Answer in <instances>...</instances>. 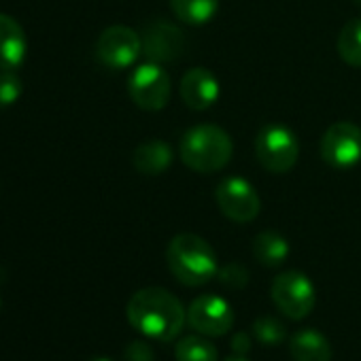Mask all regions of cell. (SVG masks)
<instances>
[{
    "mask_svg": "<svg viewBox=\"0 0 361 361\" xmlns=\"http://www.w3.org/2000/svg\"><path fill=\"white\" fill-rule=\"evenodd\" d=\"M176 361H217L219 353L217 346L202 334H190L183 336L174 346Z\"/></svg>",
    "mask_w": 361,
    "mask_h": 361,
    "instance_id": "obj_18",
    "label": "cell"
},
{
    "mask_svg": "<svg viewBox=\"0 0 361 361\" xmlns=\"http://www.w3.org/2000/svg\"><path fill=\"white\" fill-rule=\"evenodd\" d=\"M188 323L194 331L207 338H219L234 327V308L221 295L207 293L190 304Z\"/></svg>",
    "mask_w": 361,
    "mask_h": 361,
    "instance_id": "obj_10",
    "label": "cell"
},
{
    "mask_svg": "<svg viewBox=\"0 0 361 361\" xmlns=\"http://www.w3.org/2000/svg\"><path fill=\"white\" fill-rule=\"evenodd\" d=\"M28 54V39L20 22L7 13H0V68L18 71Z\"/></svg>",
    "mask_w": 361,
    "mask_h": 361,
    "instance_id": "obj_13",
    "label": "cell"
},
{
    "mask_svg": "<svg viewBox=\"0 0 361 361\" xmlns=\"http://www.w3.org/2000/svg\"><path fill=\"white\" fill-rule=\"evenodd\" d=\"M336 49L342 62H346L348 66L361 68V18L348 20L342 26L338 41H336Z\"/></svg>",
    "mask_w": 361,
    "mask_h": 361,
    "instance_id": "obj_19",
    "label": "cell"
},
{
    "mask_svg": "<svg viewBox=\"0 0 361 361\" xmlns=\"http://www.w3.org/2000/svg\"><path fill=\"white\" fill-rule=\"evenodd\" d=\"M176 20L190 26H204L219 13V0H170Z\"/></svg>",
    "mask_w": 361,
    "mask_h": 361,
    "instance_id": "obj_17",
    "label": "cell"
},
{
    "mask_svg": "<svg viewBox=\"0 0 361 361\" xmlns=\"http://www.w3.org/2000/svg\"><path fill=\"white\" fill-rule=\"evenodd\" d=\"M270 295L279 312L291 321L306 319L317 302V291L312 281L300 270H285L274 276Z\"/></svg>",
    "mask_w": 361,
    "mask_h": 361,
    "instance_id": "obj_5",
    "label": "cell"
},
{
    "mask_svg": "<svg viewBox=\"0 0 361 361\" xmlns=\"http://www.w3.org/2000/svg\"><path fill=\"white\" fill-rule=\"evenodd\" d=\"M355 3H357V5H359V7H361V0H355Z\"/></svg>",
    "mask_w": 361,
    "mask_h": 361,
    "instance_id": "obj_27",
    "label": "cell"
},
{
    "mask_svg": "<svg viewBox=\"0 0 361 361\" xmlns=\"http://www.w3.org/2000/svg\"><path fill=\"white\" fill-rule=\"evenodd\" d=\"M140 43H142V56L155 64L176 62L185 54V45H188L183 30L164 20L149 22L140 32Z\"/></svg>",
    "mask_w": 361,
    "mask_h": 361,
    "instance_id": "obj_11",
    "label": "cell"
},
{
    "mask_svg": "<svg viewBox=\"0 0 361 361\" xmlns=\"http://www.w3.org/2000/svg\"><path fill=\"white\" fill-rule=\"evenodd\" d=\"M257 161L272 174L289 172L300 155V142L293 130L283 123H266L255 136Z\"/></svg>",
    "mask_w": 361,
    "mask_h": 361,
    "instance_id": "obj_4",
    "label": "cell"
},
{
    "mask_svg": "<svg viewBox=\"0 0 361 361\" xmlns=\"http://www.w3.org/2000/svg\"><path fill=\"white\" fill-rule=\"evenodd\" d=\"M321 157L336 170L355 168L361 161V128L353 121L331 123L321 138Z\"/></svg>",
    "mask_w": 361,
    "mask_h": 361,
    "instance_id": "obj_7",
    "label": "cell"
},
{
    "mask_svg": "<svg viewBox=\"0 0 361 361\" xmlns=\"http://www.w3.org/2000/svg\"><path fill=\"white\" fill-rule=\"evenodd\" d=\"M251 334H253V338H257L262 344H268V346L281 344V342L287 338L285 325H283L276 317H272V314H262V317H257V319L253 321V325H251Z\"/></svg>",
    "mask_w": 361,
    "mask_h": 361,
    "instance_id": "obj_20",
    "label": "cell"
},
{
    "mask_svg": "<svg viewBox=\"0 0 361 361\" xmlns=\"http://www.w3.org/2000/svg\"><path fill=\"white\" fill-rule=\"evenodd\" d=\"M221 94L219 79L209 68H192L180 79V98L192 111L211 109Z\"/></svg>",
    "mask_w": 361,
    "mask_h": 361,
    "instance_id": "obj_12",
    "label": "cell"
},
{
    "mask_svg": "<svg viewBox=\"0 0 361 361\" xmlns=\"http://www.w3.org/2000/svg\"><path fill=\"white\" fill-rule=\"evenodd\" d=\"M166 262L172 276L188 287H202L219 272V259L209 240L198 234H176L166 249Z\"/></svg>",
    "mask_w": 361,
    "mask_h": 361,
    "instance_id": "obj_2",
    "label": "cell"
},
{
    "mask_svg": "<svg viewBox=\"0 0 361 361\" xmlns=\"http://www.w3.org/2000/svg\"><path fill=\"white\" fill-rule=\"evenodd\" d=\"M24 94V83L16 71L0 68V109L13 106Z\"/></svg>",
    "mask_w": 361,
    "mask_h": 361,
    "instance_id": "obj_21",
    "label": "cell"
},
{
    "mask_svg": "<svg viewBox=\"0 0 361 361\" xmlns=\"http://www.w3.org/2000/svg\"><path fill=\"white\" fill-rule=\"evenodd\" d=\"M289 243L274 230L259 232L253 240V255L264 268H279L289 257Z\"/></svg>",
    "mask_w": 361,
    "mask_h": 361,
    "instance_id": "obj_16",
    "label": "cell"
},
{
    "mask_svg": "<svg viewBox=\"0 0 361 361\" xmlns=\"http://www.w3.org/2000/svg\"><path fill=\"white\" fill-rule=\"evenodd\" d=\"M90 361H113V359H109V357H94V359H90Z\"/></svg>",
    "mask_w": 361,
    "mask_h": 361,
    "instance_id": "obj_26",
    "label": "cell"
},
{
    "mask_svg": "<svg viewBox=\"0 0 361 361\" xmlns=\"http://www.w3.org/2000/svg\"><path fill=\"white\" fill-rule=\"evenodd\" d=\"M123 361H155V353H153V348L147 342L134 340V342H130L126 346Z\"/></svg>",
    "mask_w": 361,
    "mask_h": 361,
    "instance_id": "obj_23",
    "label": "cell"
},
{
    "mask_svg": "<svg viewBox=\"0 0 361 361\" xmlns=\"http://www.w3.org/2000/svg\"><path fill=\"white\" fill-rule=\"evenodd\" d=\"M251 346H253V338H251L249 331H238V334H234V338H232V350H234L236 355H245V357H247V353L251 350Z\"/></svg>",
    "mask_w": 361,
    "mask_h": 361,
    "instance_id": "obj_24",
    "label": "cell"
},
{
    "mask_svg": "<svg viewBox=\"0 0 361 361\" xmlns=\"http://www.w3.org/2000/svg\"><path fill=\"white\" fill-rule=\"evenodd\" d=\"M126 314L138 334L159 342L174 340L188 323V308L161 287L138 289L128 300Z\"/></svg>",
    "mask_w": 361,
    "mask_h": 361,
    "instance_id": "obj_1",
    "label": "cell"
},
{
    "mask_svg": "<svg viewBox=\"0 0 361 361\" xmlns=\"http://www.w3.org/2000/svg\"><path fill=\"white\" fill-rule=\"evenodd\" d=\"M217 279L228 289H245L247 283H249V270L245 266L232 262V264H226V266L219 268Z\"/></svg>",
    "mask_w": 361,
    "mask_h": 361,
    "instance_id": "obj_22",
    "label": "cell"
},
{
    "mask_svg": "<svg viewBox=\"0 0 361 361\" xmlns=\"http://www.w3.org/2000/svg\"><path fill=\"white\" fill-rule=\"evenodd\" d=\"M178 153L183 164L194 172L213 174L230 164L234 155V142L224 128L215 123H198L183 134Z\"/></svg>",
    "mask_w": 361,
    "mask_h": 361,
    "instance_id": "obj_3",
    "label": "cell"
},
{
    "mask_svg": "<svg viewBox=\"0 0 361 361\" xmlns=\"http://www.w3.org/2000/svg\"><path fill=\"white\" fill-rule=\"evenodd\" d=\"M224 361H249V359H247L245 355H236V353H234V355H230V357H226Z\"/></svg>",
    "mask_w": 361,
    "mask_h": 361,
    "instance_id": "obj_25",
    "label": "cell"
},
{
    "mask_svg": "<svg viewBox=\"0 0 361 361\" xmlns=\"http://www.w3.org/2000/svg\"><path fill=\"white\" fill-rule=\"evenodd\" d=\"M215 200L219 211L234 224H251L262 209L255 188L243 176H228L217 185Z\"/></svg>",
    "mask_w": 361,
    "mask_h": 361,
    "instance_id": "obj_9",
    "label": "cell"
},
{
    "mask_svg": "<svg viewBox=\"0 0 361 361\" xmlns=\"http://www.w3.org/2000/svg\"><path fill=\"white\" fill-rule=\"evenodd\" d=\"M172 83L168 73L161 68V64L145 62L136 66L128 79V94L132 102L149 113L161 111L170 100Z\"/></svg>",
    "mask_w": 361,
    "mask_h": 361,
    "instance_id": "obj_6",
    "label": "cell"
},
{
    "mask_svg": "<svg viewBox=\"0 0 361 361\" xmlns=\"http://www.w3.org/2000/svg\"><path fill=\"white\" fill-rule=\"evenodd\" d=\"M142 54L140 35L128 26H109L96 43V58L111 71H126L136 64Z\"/></svg>",
    "mask_w": 361,
    "mask_h": 361,
    "instance_id": "obj_8",
    "label": "cell"
},
{
    "mask_svg": "<svg viewBox=\"0 0 361 361\" xmlns=\"http://www.w3.org/2000/svg\"><path fill=\"white\" fill-rule=\"evenodd\" d=\"M289 353L293 361H331V344L314 327L295 331L289 338Z\"/></svg>",
    "mask_w": 361,
    "mask_h": 361,
    "instance_id": "obj_15",
    "label": "cell"
},
{
    "mask_svg": "<svg viewBox=\"0 0 361 361\" xmlns=\"http://www.w3.org/2000/svg\"><path fill=\"white\" fill-rule=\"evenodd\" d=\"M134 168L145 176H157L164 174L172 164V149L168 142L159 138H151L140 142L132 153Z\"/></svg>",
    "mask_w": 361,
    "mask_h": 361,
    "instance_id": "obj_14",
    "label": "cell"
}]
</instances>
